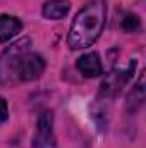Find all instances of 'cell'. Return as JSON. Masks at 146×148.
I'll list each match as a JSON object with an SVG mask.
<instances>
[{
	"label": "cell",
	"mask_w": 146,
	"mask_h": 148,
	"mask_svg": "<svg viewBox=\"0 0 146 148\" xmlns=\"http://www.w3.org/2000/svg\"><path fill=\"white\" fill-rule=\"evenodd\" d=\"M29 40L23 38L10 45L0 57V77H16L17 81H33L45 71V60L40 53L29 50Z\"/></svg>",
	"instance_id": "obj_1"
},
{
	"label": "cell",
	"mask_w": 146,
	"mask_h": 148,
	"mask_svg": "<svg viewBox=\"0 0 146 148\" xmlns=\"http://www.w3.org/2000/svg\"><path fill=\"white\" fill-rule=\"evenodd\" d=\"M107 21V5L100 0L84 5L74 17L67 43L72 50L91 47L102 35Z\"/></svg>",
	"instance_id": "obj_2"
},
{
	"label": "cell",
	"mask_w": 146,
	"mask_h": 148,
	"mask_svg": "<svg viewBox=\"0 0 146 148\" xmlns=\"http://www.w3.org/2000/svg\"><path fill=\"white\" fill-rule=\"evenodd\" d=\"M53 115L52 112L45 110L40 114L36 122V134L33 140V145L36 148L53 147Z\"/></svg>",
	"instance_id": "obj_3"
},
{
	"label": "cell",
	"mask_w": 146,
	"mask_h": 148,
	"mask_svg": "<svg viewBox=\"0 0 146 148\" xmlns=\"http://www.w3.org/2000/svg\"><path fill=\"white\" fill-rule=\"evenodd\" d=\"M134 67H136V62H131V66H129L127 71H119V73L115 71V73L108 74L107 79L102 83V93L107 95V97H115L122 90V86L127 83V79L131 77V74L134 73Z\"/></svg>",
	"instance_id": "obj_4"
},
{
	"label": "cell",
	"mask_w": 146,
	"mask_h": 148,
	"mask_svg": "<svg viewBox=\"0 0 146 148\" xmlns=\"http://www.w3.org/2000/svg\"><path fill=\"white\" fill-rule=\"evenodd\" d=\"M76 66L84 77H98L103 74V66H102L100 55L96 52H89V53L81 55L77 59Z\"/></svg>",
	"instance_id": "obj_5"
},
{
	"label": "cell",
	"mask_w": 146,
	"mask_h": 148,
	"mask_svg": "<svg viewBox=\"0 0 146 148\" xmlns=\"http://www.w3.org/2000/svg\"><path fill=\"white\" fill-rule=\"evenodd\" d=\"M69 9H71V2L69 0H48V2H45L41 12H43V16L46 19L57 21V19L65 17Z\"/></svg>",
	"instance_id": "obj_6"
},
{
	"label": "cell",
	"mask_w": 146,
	"mask_h": 148,
	"mask_svg": "<svg viewBox=\"0 0 146 148\" xmlns=\"http://www.w3.org/2000/svg\"><path fill=\"white\" fill-rule=\"evenodd\" d=\"M23 29V23L14 16H0V43L9 41Z\"/></svg>",
	"instance_id": "obj_7"
},
{
	"label": "cell",
	"mask_w": 146,
	"mask_h": 148,
	"mask_svg": "<svg viewBox=\"0 0 146 148\" xmlns=\"http://www.w3.org/2000/svg\"><path fill=\"white\" fill-rule=\"evenodd\" d=\"M143 100H145V73L139 76L136 86L132 88V93L129 97V103L139 105V103H143Z\"/></svg>",
	"instance_id": "obj_8"
},
{
	"label": "cell",
	"mask_w": 146,
	"mask_h": 148,
	"mask_svg": "<svg viewBox=\"0 0 146 148\" xmlns=\"http://www.w3.org/2000/svg\"><path fill=\"white\" fill-rule=\"evenodd\" d=\"M122 28L127 33H136L141 28V21L136 14H126L124 19H122Z\"/></svg>",
	"instance_id": "obj_9"
},
{
	"label": "cell",
	"mask_w": 146,
	"mask_h": 148,
	"mask_svg": "<svg viewBox=\"0 0 146 148\" xmlns=\"http://www.w3.org/2000/svg\"><path fill=\"white\" fill-rule=\"evenodd\" d=\"M9 117V109H7V102L0 97V122H3Z\"/></svg>",
	"instance_id": "obj_10"
}]
</instances>
